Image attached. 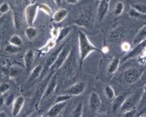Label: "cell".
Instances as JSON below:
<instances>
[{"label":"cell","mask_w":146,"mask_h":117,"mask_svg":"<svg viewBox=\"0 0 146 117\" xmlns=\"http://www.w3.org/2000/svg\"><path fill=\"white\" fill-rule=\"evenodd\" d=\"M78 46H79V56L81 64L84 61L85 58L93 52H101L100 49H98L96 46H94L89 37L83 32L80 31L78 34Z\"/></svg>","instance_id":"6da1fadb"},{"label":"cell","mask_w":146,"mask_h":117,"mask_svg":"<svg viewBox=\"0 0 146 117\" xmlns=\"http://www.w3.org/2000/svg\"><path fill=\"white\" fill-rule=\"evenodd\" d=\"M70 53V47H65V46H64L63 48H62V50H61V52L59 53V54H58V58H57V60H56L55 62L52 65V66L49 68L50 71L55 72V71L58 70L59 68H61V67L63 66V65L64 64L65 60H67V58H68Z\"/></svg>","instance_id":"7a4b0ae2"},{"label":"cell","mask_w":146,"mask_h":117,"mask_svg":"<svg viewBox=\"0 0 146 117\" xmlns=\"http://www.w3.org/2000/svg\"><path fill=\"white\" fill-rule=\"evenodd\" d=\"M39 4H32L29 5L24 11L26 23L29 26H33L34 23L36 19L38 11H39Z\"/></svg>","instance_id":"3957f363"},{"label":"cell","mask_w":146,"mask_h":117,"mask_svg":"<svg viewBox=\"0 0 146 117\" xmlns=\"http://www.w3.org/2000/svg\"><path fill=\"white\" fill-rule=\"evenodd\" d=\"M140 98H141L140 93H135V94H133V95L128 96L127 98L125 99V101H124V102H123V104L121 105V107H120L119 109L121 110L122 113H124V112L126 111V110H129V109H131V108H135L136 104H137V102H139Z\"/></svg>","instance_id":"277c9868"},{"label":"cell","mask_w":146,"mask_h":117,"mask_svg":"<svg viewBox=\"0 0 146 117\" xmlns=\"http://www.w3.org/2000/svg\"><path fill=\"white\" fill-rule=\"evenodd\" d=\"M76 66H77V62H76V57L73 54V53L70 51L67 60H65L64 64L63 65L65 73L67 74V76L74 74L75 70H76Z\"/></svg>","instance_id":"5b68a950"},{"label":"cell","mask_w":146,"mask_h":117,"mask_svg":"<svg viewBox=\"0 0 146 117\" xmlns=\"http://www.w3.org/2000/svg\"><path fill=\"white\" fill-rule=\"evenodd\" d=\"M85 83L84 82H78L76 84H74L73 85H71L70 87H69L68 89H66L64 93L70 95L71 96H79L81 95L84 90H85Z\"/></svg>","instance_id":"8992f818"},{"label":"cell","mask_w":146,"mask_h":117,"mask_svg":"<svg viewBox=\"0 0 146 117\" xmlns=\"http://www.w3.org/2000/svg\"><path fill=\"white\" fill-rule=\"evenodd\" d=\"M140 77V72L137 68L131 67L124 72V79L129 84H134Z\"/></svg>","instance_id":"52a82bcc"},{"label":"cell","mask_w":146,"mask_h":117,"mask_svg":"<svg viewBox=\"0 0 146 117\" xmlns=\"http://www.w3.org/2000/svg\"><path fill=\"white\" fill-rule=\"evenodd\" d=\"M110 0H100L97 7V19L98 22H102L107 15L109 9Z\"/></svg>","instance_id":"ba28073f"},{"label":"cell","mask_w":146,"mask_h":117,"mask_svg":"<svg viewBox=\"0 0 146 117\" xmlns=\"http://www.w3.org/2000/svg\"><path fill=\"white\" fill-rule=\"evenodd\" d=\"M89 103H90V108L92 112L96 113L99 110L102 105V100L99 95L96 92H92L90 96L89 99Z\"/></svg>","instance_id":"9c48e42d"},{"label":"cell","mask_w":146,"mask_h":117,"mask_svg":"<svg viewBox=\"0 0 146 117\" xmlns=\"http://www.w3.org/2000/svg\"><path fill=\"white\" fill-rule=\"evenodd\" d=\"M66 102H55L54 105H52L49 110L47 111L46 116L47 117H56L58 116L61 111L64 108V107L66 106Z\"/></svg>","instance_id":"30bf717a"},{"label":"cell","mask_w":146,"mask_h":117,"mask_svg":"<svg viewBox=\"0 0 146 117\" xmlns=\"http://www.w3.org/2000/svg\"><path fill=\"white\" fill-rule=\"evenodd\" d=\"M24 102H25V98L23 96H18L17 97H16V99L13 102V105H12V110H11L12 116L16 117L20 114V112L24 105Z\"/></svg>","instance_id":"8fae6325"},{"label":"cell","mask_w":146,"mask_h":117,"mask_svg":"<svg viewBox=\"0 0 146 117\" xmlns=\"http://www.w3.org/2000/svg\"><path fill=\"white\" fill-rule=\"evenodd\" d=\"M57 82H58V75H57V73H55L54 75H52L50 78V79H49V81L47 83V85H46L43 98H46L51 94H52V92L55 90V89L57 87Z\"/></svg>","instance_id":"7c38bea8"},{"label":"cell","mask_w":146,"mask_h":117,"mask_svg":"<svg viewBox=\"0 0 146 117\" xmlns=\"http://www.w3.org/2000/svg\"><path fill=\"white\" fill-rule=\"evenodd\" d=\"M145 47H146V39H145L144 41L139 42L138 44H137L136 47H135V48H133L132 50L129 51L128 53H127V55H126L125 57H124L123 60L125 61V60H128V58H131V57H133V56L138 54V53H141Z\"/></svg>","instance_id":"4fadbf2b"},{"label":"cell","mask_w":146,"mask_h":117,"mask_svg":"<svg viewBox=\"0 0 146 117\" xmlns=\"http://www.w3.org/2000/svg\"><path fill=\"white\" fill-rule=\"evenodd\" d=\"M49 78H46L40 85V87L37 89L36 92H35V96L34 97V102H33V104H36L37 102H39L42 98H43V96H44V93H45V90H46V85H47V83L49 81Z\"/></svg>","instance_id":"5bb4252c"},{"label":"cell","mask_w":146,"mask_h":117,"mask_svg":"<svg viewBox=\"0 0 146 117\" xmlns=\"http://www.w3.org/2000/svg\"><path fill=\"white\" fill-rule=\"evenodd\" d=\"M35 60V52L32 49H29L24 55V65L27 70H31Z\"/></svg>","instance_id":"9a60e30c"},{"label":"cell","mask_w":146,"mask_h":117,"mask_svg":"<svg viewBox=\"0 0 146 117\" xmlns=\"http://www.w3.org/2000/svg\"><path fill=\"white\" fill-rule=\"evenodd\" d=\"M68 15V11L64 8H59L52 15V21L54 23H61L64 21Z\"/></svg>","instance_id":"2e32d148"},{"label":"cell","mask_w":146,"mask_h":117,"mask_svg":"<svg viewBox=\"0 0 146 117\" xmlns=\"http://www.w3.org/2000/svg\"><path fill=\"white\" fill-rule=\"evenodd\" d=\"M42 70H43V66H42L41 65L36 66L31 71V72H30V74H29V79H28V84H32L35 79H37V78L40 77V73H41V72H42Z\"/></svg>","instance_id":"e0dca14e"},{"label":"cell","mask_w":146,"mask_h":117,"mask_svg":"<svg viewBox=\"0 0 146 117\" xmlns=\"http://www.w3.org/2000/svg\"><path fill=\"white\" fill-rule=\"evenodd\" d=\"M113 105H112V109H113V112L115 113L118 111V109L120 108L121 105L123 104L125 99V95H119L117 96L116 97L113 98Z\"/></svg>","instance_id":"ac0fdd59"},{"label":"cell","mask_w":146,"mask_h":117,"mask_svg":"<svg viewBox=\"0 0 146 117\" xmlns=\"http://www.w3.org/2000/svg\"><path fill=\"white\" fill-rule=\"evenodd\" d=\"M146 39V24L139 29V31L137 33V35L133 38V43L135 45L138 44L139 42L144 41Z\"/></svg>","instance_id":"d6986e66"},{"label":"cell","mask_w":146,"mask_h":117,"mask_svg":"<svg viewBox=\"0 0 146 117\" xmlns=\"http://www.w3.org/2000/svg\"><path fill=\"white\" fill-rule=\"evenodd\" d=\"M119 63H120L119 58V57H114L113 60H111V62L109 63L108 66V73H110V74L115 73L116 71L119 68Z\"/></svg>","instance_id":"ffe728a7"},{"label":"cell","mask_w":146,"mask_h":117,"mask_svg":"<svg viewBox=\"0 0 146 117\" xmlns=\"http://www.w3.org/2000/svg\"><path fill=\"white\" fill-rule=\"evenodd\" d=\"M64 45L61 46V47H60V48L57 49L54 53H52V54H50V56L47 58L46 62V66L48 68H50V67L52 66V65L55 62V60H57V58H58V56L59 53L61 52V50H62V48H63V47H64Z\"/></svg>","instance_id":"44dd1931"},{"label":"cell","mask_w":146,"mask_h":117,"mask_svg":"<svg viewBox=\"0 0 146 117\" xmlns=\"http://www.w3.org/2000/svg\"><path fill=\"white\" fill-rule=\"evenodd\" d=\"M38 35V30L34 26H29L26 29H25V35L26 37L29 40L32 41L34 40Z\"/></svg>","instance_id":"7402d4cb"},{"label":"cell","mask_w":146,"mask_h":117,"mask_svg":"<svg viewBox=\"0 0 146 117\" xmlns=\"http://www.w3.org/2000/svg\"><path fill=\"white\" fill-rule=\"evenodd\" d=\"M23 24V17L20 13L13 12V25L17 30H19Z\"/></svg>","instance_id":"603a6c76"},{"label":"cell","mask_w":146,"mask_h":117,"mask_svg":"<svg viewBox=\"0 0 146 117\" xmlns=\"http://www.w3.org/2000/svg\"><path fill=\"white\" fill-rule=\"evenodd\" d=\"M129 16L131 17H132V18H136V19H140V20L146 21V14L141 13V12L137 11V10H135L132 7H131L130 11H129Z\"/></svg>","instance_id":"cb8c5ba5"},{"label":"cell","mask_w":146,"mask_h":117,"mask_svg":"<svg viewBox=\"0 0 146 117\" xmlns=\"http://www.w3.org/2000/svg\"><path fill=\"white\" fill-rule=\"evenodd\" d=\"M71 29H72V28L70 26H66V27H64L61 29H59V32H58V35L57 37V40L59 41H62V40H64L70 33Z\"/></svg>","instance_id":"d4e9b609"},{"label":"cell","mask_w":146,"mask_h":117,"mask_svg":"<svg viewBox=\"0 0 146 117\" xmlns=\"http://www.w3.org/2000/svg\"><path fill=\"white\" fill-rule=\"evenodd\" d=\"M83 111H84V103L81 102L77 104L74 110L72 111L71 115L73 117H82L83 116Z\"/></svg>","instance_id":"484cf974"},{"label":"cell","mask_w":146,"mask_h":117,"mask_svg":"<svg viewBox=\"0 0 146 117\" xmlns=\"http://www.w3.org/2000/svg\"><path fill=\"white\" fill-rule=\"evenodd\" d=\"M90 18L89 17L82 16L77 21H75V24L78 26H81V27H87L90 24Z\"/></svg>","instance_id":"4316f807"},{"label":"cell","mask_w":146,"mask_h":117,"mask_svg":"<svg viewBox=\"0 0 146 117\" xmlns=\"http://www.w3.org/2000/svg\"><path fill=\"white\" fill-rule=\"evenodd\" d=\"M9 43L14 45V46H17V47H21L23 45V40L22 38L18 35H13L10 40H9Z\"/></svg>","instance_id":"83f0119b"},{"label":"cell","mask_w":146,"mask_h":117,"mask_svg":"<svg viewBox=\"0 0 146 117\" xmlns=\"http://www.w3.org/2000/svg\"><path fill=\"white\" fill-rule=\"evenodd\" d=\"M104 93H105L107 98L109 100H113L115 96V91L113 89V87H111L110 85H107L104 88Z\"/></svg>","instance_id":"f1b7e54d"},{"label":"cell","mask_w":146,"mask_h":117,"mask_svg":"<svg viewBox=\"0 0 146 117\" xmlns=\"http://www.w3.org/2000/svg\"><path fill=\"white\" fill-rule=\"evenodd\" d=\"M124 9H125V6H124V4L123 2L121 1H118L115 5V7H114V10H113V14L115 16H119L123 13L124 11Z\"/></svg>","instance_id":"f546056e"},{"label":"cell","mask_w":146,"mask_h":117,"mask_svg":"<svg viewBox=\"0 0 146 117\" xmlns=\"http://www.w3.org/2000/svg\"><path fill=\"white\" fill-rule=\"evenodd\" d=\"M38 8H39V11H43L44 13H46L48 16H52V14L51 7L48 5H46V4H39V7Z\"/></svg>","instance_id":"4dcf8cb0"},{"label":"cell","mask_w":146,"mask_h":117,"mask_svg":"<svg viewBox=\"0 0 146 117\" xmlns=\"http://www.w3.org/2000/svg\"><path fill=\"white\" fill-rule=\"evenodd\" d=\"M5 53L13 54V53H18V52L20 51V47H17V46H14V45H12V44H11V43H9V44L5 47Z\"/></svg>","instance_id":"1f68e13d"},{"label":"cell","mask_w":146,"mask_h":117,"mask_svg":"<svg viewBox=\"0 0 146 117\" xmlns=\"http://www.w3.org/2000/svg\"><path fill=\"white\" fill-rule=\"evenodd\" d=\"M131 7L134 8L135 10H137V11L141 13L146 14V5L144 4H134V5H131Z\"/></svg>","instance_id":"d6a6232c"},{"label":"cell","mask_w":146,"mask_h":117,"mask_svg":"<svg viewBox=\"0 0 146 117\" xmlns=\"http://www.w3.org/2000/svg\"><path fill=\"white\" fill-rule=\"evenodd\" d=\"M120 36H121V31H120V29H119L113 30V31L111 33V35H110L111 40H112V41H119V39L120 38Z\"/></svg>","instance_id":"836d02e7"},{"label":"cell","mask_w":146,"mask_h":117,"mask_svg":"<svg viewBox=\"0 0 146 117\" xmlns=\"http://www.w3.org/2000/svg\"><path fill=\"white\" fill-rule=\"evenodd\" d=\"M10 10H11V7L8 3H3L0 5V14L1 15H5L6 13L10 11Z\"/></svg>","instance_id":"e575fe53"},{"label":"cell","mask_w":146,"mask_h":117,"mask_svg":"<svg viewBox=\"0 0 146 117\" xmlns=\"http://www.w3.org/2000/svg\"><path fill=\"white\" fill-rule=\"evenodd\" d=\"M71 98V96L70 95H67V94H62L60 96H58L56 100H55V102H67L68 100H70Z\"/></svg>","instance_id":"d590c367"},{"label":"cell","mask_w":146,"mask_h":117,"mask_svg":"<svg viewBox=\"0 0 146 117\" xmlns=\"http://www.w3.org/2000/svg\"><path fill=\"white\" fill-rule=\"evenodd\" d=\"M143 105H146V84L144 85L143 92V94L141 96V98H140V101H139V107L143 108Z\"/></svg>","instance_id":"8d00e7d4"},{"label":"cell","mask_w":146,"mask_h":117,"mask_svg":"<svg viewBox=\"0 0 146 117\" xmlns=\"http://www.w3.org/2000/svg\"><path fill=\"white\" fill-rule=\"evenodd\" d=\"M11 86L9 84L7 83H2L1 84H0V96L1 95H4L5 92H7L9 90H10Z\"/></svg>","instance_id":"74e56055"},{"label":"cell","mask_w":146,"mask_h":117,"mask_svg":"<svg viewBox=\"0 0 146 117\" xmlns=\"http://www.w3.org/2000/svg\"><path fill=\"white\" fill-rule=\"evenodd\" d=\"M15 99H16L15 95H14L13 93L10 94V95L7 96V98L5 99V105H6V106H8V107H9V106H11V104H13V102H14Z\"/></svg>","instance_id":"f35d334b"},{"label":"cell","mask_w":146,"mask_h":117,"mask_svg":"<svg viewBox=\"0 0 146 117\" xmlns=\"http://www.w3.org/2000/svg\"><path fill=\"white\" fill-rule=\"evenodd\" d=\"M136 114H137V110H136L135 108H131L129 110L125 111L123 113V116H125V117H133V116L136 115Z\"/></svg>","instance_id":"ab89813d"},{"label":"cell","mask_w":146,"mask_h":117,"mask_svg":"<svg viewBox=\"0 0 146 117\" xmlns=\"http://www.w3.org/2000/svg\"><path fill=\"white\" fill-rule=\"evenodd\" d=\"M55 45H56V40H55L54 38H52V39H50V40L47 41V43H46V46L49 49H51V48L54 47Z\"/></svg>","instance_id":"60d3db41"},{"label":"cell","mask_w":146,"mask_h":117,"mask_svg":"<svg viewBox=\"0 0 146 117\" xmlns=\"http://www.w3.org/2000/svg\"><path fill=\"white\" fill-rule=\"evenodd\" d=\"M121 49L126 53H128L130 50H131V46L128 42H123L122 43V46H121Z\"/></svg>","instance_id":"b9f144b4"},{"label":"cell","mask_w":146,"mask_h":117,"mask_svg":"<svg viewBox=\"0 0 146 117\" xmlns=\"http://www.w3.org/2000/svg\"><path fill=\"white\" fill-rule=\"evenodd\" d=\"M58 32H59V30L58 29H52V38H54V39H57V37H58Z\"/></svg>","instance_id":"7bdbcfd3"},{"label":"cell","mask_w":146,"mask_h":117,"mask_svg":"<svg viewBox=\"0 0 146 117\" xmlns=\"http://www.w3.org/2000/svg\"><path fill=\"white\" fill-rule=\"evenodd\" d=\"M66 2L69 5H76L78 2V0H66Z\"/></svg>","instance_id":"ee69618b"},{"label":"cell","mask_w":146,"mask_h":117,"mask_svg":"<svg viewBox=\"0 0 146 117\" xmlns=\"http://www.w3.org/2000/svg\"><path fill=\"white\" fill-rule=\"evenodd\" d=\"M5 98H4V96L3 95H1L0 96V108H1L3 105H4V103H5Z\"/></svg>","instance_id":"f6af8a7d"},{"label":"cell","mask_w":146,"mask_h":117,"mask_svg":"<svg viewBox=\"0 0 146 117\" xmlns=\"http://www.w3.org/2000/svg\"><path fill=\"white\" fill-rule=\"evenodd\" d=\"M53 1H54L55 5H56L58 7H59V6L61 5V4H62V0H53Z\"/></svg>","instance_id":"bcb514c9"},{"label":"cell","mask_w":146,"mask_h":117,"mask_svg":"<svg viewBox=\"0 0 146 117\" xmlns=\"http://www.w3.org/2000/svg\"><path fill=\"white\" fill-rule=\"evenodd\" d=\"M7 114L5 111H0V117H7Z\"/></svg>","instance_id":"7dc6e473"},{"label":"cell","mask_w":146,"mask_h":117,"mask_svg":"<svg viewBox=\"0 0 146 117\" xmlns=\"http://www.w3.org/2000/svg\"><path fill=\"white\" fill-rule=\"evenodd\" d=\"M4 23V20H3V17H1V19H0V27L2 26V23Z\"/></svg>","instance_id":"c3c4849f"},{"label":"cell","mask_w":146,"mask_h":117,"mask_svg":"<svg viewBox=\"0 0 146 117\" xmlns=\"http://www.w3.org/2000/svg\"><path fill=\"white\" fill-rule=\"evenodd\" d=\"M144 111H146V105L144 106V108H143V110L141 111V113H140V114H142V113H143Z\"/></svg>","instance_id":"681fc988"},{"label":"cell","mask_w":146,"mask_h":117,"mask_svg":"<svg viewBox=\"0 0 146 117\" xmlns=\"http://www.w3.org/2000/svg\"><path fill=\"white\" fill-rule=\"evenodd\" d=\"M144 73H145V74H146V71H145V72H144Z\"/></svg>","instance_id":"f907efd6"},{"label":"cell","mask_w":146,"mask_h":117,"mask_svg":"<svg viewBox=\"0 0 146 117\" xmlns=\"http://www.w3.org/2000/svg\"><path fill=\"white\" fill-rule=\"evenodd\" d=\"M119 1H120V0H119Z\"/></svg>","instance_id":"816d5d0a"}]
</instances>
